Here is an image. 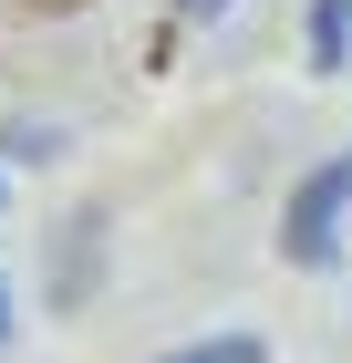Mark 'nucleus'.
<instances>
[{"instance_id":"20e7f679","label":"nucleus","mask_w":352,"mask_h":363,"mask_svg":"<svg viewBox=\"0 0 352 363\" xmlns=\"http://www.w3.org/2000/svg\"><path fill=\"white\" fill-rule=\"evenodd\" d=\"M0 333H11V291H0Z\"/></svg>"},{"instance_id":"39448f33","label":"nucleus","mask_w":352,"mask_h":363,"mask_svg":"<svg viewBox=\"0 0 352 363\" xmlns=\"http://www.w3.org/2000/svg\"><path fill=\"white\" fill-rule=\"evenodd\" d=\"M187 11H217V0H187Z\"/></svg>"},{"instance_id":"f03ea898","label":"nucleus","mask_w":352,"mask_h":363,"mask_svg":"<svg viewBox=\"0 0 352 363\" xmlns=\"http://www.w3.org/2000/svg\"><path fill=\"white\" fill-rule=\"evenodd\" d=\"M352 52V0H311V73H342Z\"/></svg>"},{"instance_id":"f257e3e1","label":"nucleus","mask_w":352,"mask_h":363,"mask_svg":"<svg viewBox=\"0 0 352 363\" xmlns=\"http://www.w3.org/2000/svg\"><path fill=\"white\" fill-rule=\"evenodd\" d=\"M342 208H352V156H322V167L290 187V208H280V259L331 270V259H342Z\"/></svg>"},{"instance_id":"7ed1b4c3","label":"nucleus","mask_w":352,"mask_h":363,"mask_svg":"<svg viewBox=\"0 0 352 363\" xmlns=\"http://www.w3.org/2000/svg\"><path fill=\"white\" fill-rule=\"evenodd\" d=\"M166 363H259V342H249V333H217V342H197V353H166Z\"/></svg>"}]
</instances>
